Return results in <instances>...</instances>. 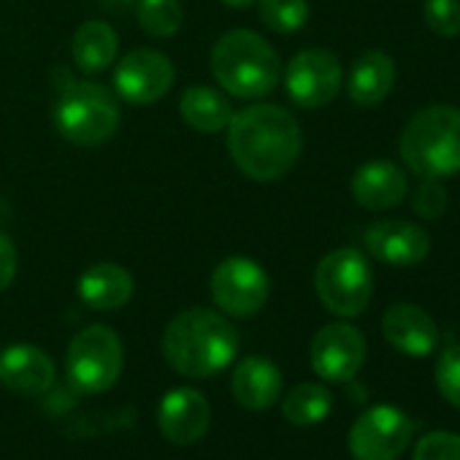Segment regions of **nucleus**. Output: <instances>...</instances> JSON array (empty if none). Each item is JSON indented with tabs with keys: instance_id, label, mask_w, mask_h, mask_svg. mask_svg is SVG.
Instances as JSON below:
<instances>
[{
	"instance_id": "obj_1",
	"label": "nucleus",
	"mask_w": 460,
	"mask_h": 460,
	"mask_svg": "<svg viewBox=\"0 0 460 460\" xmlns=\"http://www.w3.org/2000/svg\"><path fill=\"white\" fill-rule=\"evenodd\" d=\"M227 149L250 179L277 181L298 163L304 133L288 109L277 103H255L234 111V119L227 122Z\"/></svg>"
},
{
	"instance_id": "obj_2",
	"label": "nucleus",
	"mask_w": 460,
	"mask_h": 460,
	"mask_svg": "<svg viewBox=\"0 0 460 460\" xmlns=\"http://www.w3.org/2000/svg\"><path fill=\"white\" fill-rule=\"evenodd\" d=\"M242 347L239 331L211 309H187L176 314L163 333L168 366L190 379L214 376L236 360Z\"/></svg>"
},
{
	"instance_id": "obj_3",
	"label": "nucleus",
	"mask_w": 460,
	"mask_h": 460,
	"mask_svg": "<svg viewBox=\"0 0 460 460\" xmlns=\"http://www.w3.org/2000/svg\"><path fill=\"white\" fill-rule=\"evenodd\" d=\"M211 74L230 95L258 101L277 90L282 63L277 49L252 31L225 33L211 52Z\"/></svg>"
},
{
	"instance_id": "obj_4",
	"label": "nucleus",
	"mask_w": 460,
	"mask_h": 460,
	"mask_svg": "<svg viewBox=\"0 0 460 460\" xmlns=\"http://www.w3.org/2000/svg\"><path fill=\"white\" fill-rule=\"evenodd\" d=\"M401 160L420 179H449L460 173V109L428 106L420 109L403 128Z\"/></svg>"
},
{
	"instance_id": "obj_5",
	"label": "nucleus",
	"mask_w": 460,
	"mask_h": 460,
	"mask_svg": "<svg viewBox=\"0 0 460 460\" xmlns=\"http://www.w3.org/2000/svg\"><path fill=\"white\" fill-rule=\"evenodd\" d=\"M55 128L76 146H98L119 128L117 98L103 84L68 79L58 93Z\"/></svg>"
},
{
	"instance_id": "obj_6",
	"label": "nucleus",
	"mask_w": 460,
	"mask_h": 460,
	"mask_svg": "<svg viewBox=\"0 0 460 460\" xmlns=\"http://www.w3.org/2000/svg\"><path fill=\"white\" fill-rule=\"evenodd\" d=\"M314 290L323 306L336 317H358L374 296V274L360 250L341 247L325 255L314 271Z\"/></svg>"
},
{
	"instance_id": "obj_7",
	"label": "nucleus",
	"mask_w": 460,
	"mask_h": 460,
	"mask_svg": "<svg viewBox=\"0 0 460 460\" xmlns=\"http://www.w3.org/2000/svg\"><path fill=\"white\" fill-rule=\"evenodd\" d=\"M125 366V349L119 336L106 325H90L79 331L66 352V376L71 387L87 395L106 393L117 385Z\"/></svg>"
},
{
	"instance_id": "obj_8",
	"label": "nucleus",
	"mask_w": 460,
	"mask_h": 460,
	"mask_svg": "<svg viewBox=\"0 0 460 460\" xmlns=\"http://www.w3.org/2000/svg\"><path fill=\"white\" fill-rule=\"evenodd\" d=\"M414 436V420L390 406L379 403L366 409L349 430V452L355 460H398Z\"/></svg>"
},
{
	"instance_id": "obj_9",
	"label": "nucleus",
	"mask_w": 460,
	"mask_h": 460,
	"mask_svg": "<svg viewBox=\"0 0 460 460\" xmlns=\"http://www.w3.org/2000/svg\"><path fill=\"white\" fill-rule=\"evenodd\" d=\"M269 274L250 258H227L211 271V298L230 317H252L269 301Z\"/></svg>"
},
{
	"instance_id": "obj_10",
	"label": "nucleus",
	"mask_w": 460,
	"mask_h": 460,
	"mask_svg": "<svg viewBox=\"0 0 460 460\" xmlns=\"http://www.w3.org/2000/svg\"><path fill=\"white\" fill-rule=\"evenodd\" d=\"M344 74L336 55L325 49H304L285 68V87L296 106L323 109L341 90Z\"/></svg>"
},
{
	"instance_id": "obj_11",
	"label": "nucleus",
	"mask_w": 460,
	"mask_h": 460,
	"mask_svg": "<svg viewBox=\"0 0 460 460\" xmlns=\"http://www.w3.org/2000/svg\"><path fill=\"white\" fill-rule=\"evenodd\" d=\"M173 63L157 49H133L114 68V90L122 101L146 106L173 87Z\"/></svg>"
},
{
	"instance_id": "obj_12",
	"label": "nucleus",
	"mask_w": 460,
	"mask_h": 460,
	"mask_svg": "<svg viewBox=\"0 0 460 460\" xmlns=\"http://www.w3.org/2000/svg\"><path fill=\"white\" fill-rule=\"evenodd\" d=\"M366 363V336L349 323H331L312 339V368L325 382H349Z\"/></svg>"
},
{
	"instance_id": "obj_13",
	"label": "nucleus",
	"mask_w": 460,
	"mask_h": 460,
	"mask_svg": "<svg viewBox=\"0 0 460 460\" xmlns=\"http://www.w3.org/2000/svg\"><path fill=\"white\" fill-rule=\"evenodd\" d=\"M363 244L368 255L393 269H411L430 252V236L425 227L406 219H379L366 227Z\"/></svg>"
},
{
	"instance_id": "obj_14",
	"label": "nucleus",
	"mask_w": 460,
	"mask_h": 460,
	"mask_svg": "<svg viewBox=\"0 0 460 460\" xmlns=\"http://www.w3.org/2000/svg\"><path fill=\"white\" fill-rule=\"evenodd\" d=\"M208 422H211V406L206 395L192 387H176L165 393V398L160 401L157 428L176 447L195 444L208 430Z\"/></svg>"
},
{
	"instance_id": "obj_15",
	"label": "nucleus",
	"mask_w": 460,
	"mask_h": 460,
	"mask_svg": "<svg viewBox=\"0 0 460 460\" xmlns=\"http://www.w3.org/2000/svg\"><path fill=\"white\" fill-rule=\"evenodd\" d=\"M55 382L52 358L33 344H12L0 349V385L20 395H41Z\"/></svg>"
},
{
	"instance_id": "obj_16",
	"label": "nucleus",
	"mask_w": 460,
	"mask_h": 460,
	"mask_svg": "<svg viewBox=\"0 0 460 460\" xmlns=\"http://www.w3.org/2000/svg\"><path fill=\"white\" fill-rule=\"evenodd\" d=\"M385 339L409 358H425L438 344V328L433 317L417 304H393L382 317Z\"/></svg>"
},
{
	"instance_id": "obj_17",
	"label": "nucleus",
	"mask_w": 460,
	"mask_h": 460,
	"mask_svg": "<svg viewBox=\"0 0 460 460\" xmlns=\"http://www.w3.org/2000/svg\"><path fill=\"white\" fill-rule=\"evenodd\" d=\"M349 187H352L355 203L368 211L393 208L409 192V181H406L403 171L390 160H371V163L360 165L355 171Z\"/></svg>"
},
{
	"instance_id": "obj_18",
	"label": "nucleus",
	"mask_w": 460,
	"mask_h": 460,
	"mask_svg": "<svg viewBox=\"0 0 460 460\" xmlns=\"http://www.w3.org/2000/svg\"><path fill=\"white\" fill-rule=\"evenodd\" d=\"M234 398L250 411H266L282 398V371L274 360L250 355L234 371Z\"/></svg>"
},
{
	"instance_id": "obj_19",
	"label": "nucleus",
	"mask_w": 460,
	"mask_h": 460,
	"mask_svg": "<svg viewBox=\"0 0 460 460\" xmlns=\"http://www.w3.org/2000/svg\"><path fill=\"white\" fill-rule=\"evenodd\" d=\"M395 84V63L387 52H379V49H368L363 52L352 71H349V84H347V93L352 98V103L363 106V109H371L376 103H382L390 90Z\"/></svg>"
},
{
	"instance_id": "obj_20",
	"label": "nucleus",
	"mask_w": 460,
	"mask_h": 460,
	"mask_svg": "<svg viewBox=\"0 0 460 460\" xmlns=\"http://www.w3.org/2000/svg\"><path fill=\"white\" fill-rule=\"evenodd\" d=\"M133 296V277L117 263H98L79 279V298L95 312H114Z\"/></svg>"
},
{
	"instance_id": "obj_21",
	"label": "nucleus",
	"mask_w": 460,
	"mask_h": 460,
	"mask_svg": "<svg viewBox=\"0 0 460 460\" xmlns=\"http://www.w3.org/2000/svg\"><path fill=\"white\" fill-rule=\"evenodd\" d=\"M117 33L111 25L95 20V22H84L71 41V55L74 63L82 74H103L106 68H111L114 58H117Z\"/></svg>"
},
{
	"instance_id": "obj_22",
	"label": "nucleus",
	"mask_w": 460,
	"mask_h": 460,
	"mask_svg": "<svg viewBox=\"0 0 460 460\" xmlns=\"http://www.w3.org/2000/svg\"><path fill=\"white\" fill-rule=\"evenodd\" d=\"M179 111L184 122L200 133H219L234 119V106H230V101L219 90L206 87V84L187 87L179 101Z\"/></svg>"
},
{
	"instance_id": "obj_23",
	"label": "nucleus",
	"mask_w": 460,
	"mask_h": 460,
	"mask_svg": "<svg viewBox=\"0 0 460 460\" xmlns=\"http://www.w3.org/2000/svg\"><path fill=\"white\" fill-rule=\"evenodd\" d=\"M331 409H333L331 390L325 385H314V382L293 387L282 401V417L298 428H309V425L323 422L331 414Z\"/></svg>"
},
{
	"instance_id": "obj_24",
	"label": "nucleus",
	"mask_w": 460,
	"mask_h": 460,
	"mask_svg": "<svg viewBox=\"0 0 460 460\" xmlns=\"http://www.w3.org/2000/svg\"><path fill=\"white\" fill-rule=\"evenodd\" d=\"M136 17L141 31L155 39H168L181 28L179 0H138Z\"/></svg>"
},
{
	"instance_id": "obj_25",
	"label": "nucleus",
	"mask_w": 460,
	"mask_h": 460,
	"mask_svg": "<svg viewBox=\"0 0 460 460\" xmlns=\"http://www.w3.org/2000/svg\"><path fill=\"white\" fill-rule=\"evenodd\" d=\"M261 20L274 33H298L309 20L306 0H258Z\"/></svg>"
},
{
	"instance_id": "obj_26",
	"label": "nucleus",
	"mask_w": 460,
	"mask_h": 460,
	"mask_svg": "<svg viewBox=\"0 0 460 460\" xmlns=\"http://www.w3.org/2000/svg\"><path fill=\"white\" fill-rule=\"evenodd\" d=\"M436 387L447 403L460 409V344H449L436 363Z\"/></svg>"
},
{
	"instance_id": "obj_27",
	"label": "nucleus",
	"mask_w": 460,
	"mask_h": 460,
	"mask_svg": "<svg viewBox=\"0 0 460 460\" xmlns=\"http://www.w3.org/2000/svg\"><path fill=\"white\" fill-rule=\"evenodd\" d=\"M422 17L436 36L441 39L460 36V0H425Z\"/></svg>"
},
{
	"instance_id": "obj_28",
	"label": "nucleus",
	"mask_w": 460,
	"mask_h": 460,
	"mask_svg": "<svg viewBox=\"0 0 460 460\" xmlns=\"http://www.w3.org/2000/svg\"><path fill=\"white\" fill-rule=\"evenodd\" d=\"M414 460H460V436L449 430L425 433L414 447Z\"/></svg>"
},
{
	"instance_id": "obj_29",
	"label": "nucleus",
	"mask_w": 460,
	"mask_h": 460,
	"mask_svg": "<svg viewBox=\"0 0 460 460\" xmlns=\"http://www.w3.org/2000/svg\"><path fill=\"white\" fill-rule=\"evenodd\" d=\"M414 214L422 219H438L447 208V190L441 187V179H422L411 198Z\"/></svg>"
},
{
	"instance_id": "obj_30",
	"label": "nucleus",
	"mask_w": 460,
	"mask_h": 460,
	"mask_svg": "<svg viewBox=\"0 0 460 460\" xmlns=\"http://www.w3.org/2000/svg\"><path fill=\"white\" fill-rule=\"evenodd\" d=\"M17 263H20V258H17L14 242H12L6 234H0V293H4V290L14 282V277H17Z\"/></svg>"
},
{
	"instance_id": "obj_31",
	"label": "nucleus",
	"mask_w": 460,
	"mask_h": 460,
	"mask_svg": "<svg viewBox=\"0 0 460 460\" xmlns=\"http://www.w3.org/2000/svg\"><path fill=\"white\" fill-rule=\"evenodd\" d=\"M222 4L230 6V9H247V6L258 4V0H222Z\"/></svg>"
}]
</instances>
